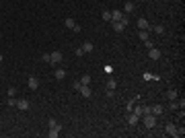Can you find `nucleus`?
Listing matches in <instances>:
<instances>
[{
    "instance_id": "obj_28",
    "label": "nucleus",
    "mask_w": 185,
    "mask_h": 138,
    "mask_svg": "<svg viewBox=\"0 0 185 138\" xmlns=\"http://www.w3.org/2000/svg\"><path fill=\"white\" fill-rule=\"evenodd\" d=\"M53 126H60V124H58L56 120H49V122H47V128H53Z\"/></svg>"
},
{
    "instance_id": "obj_16",
    "label": "nucleus",
    "mask_w": 185,
    "mask_h": 138,
    "mask_svg": "<svg viewBox=\"0 0 185 138\" xmlns=\"http://www.w3.org/2000/svg\"><path fill=\"white\" fill-rule=\"evenodd\" d=\"M53 76H56L58 81H62V78H66V70H64V68H56V72H53Z\"/></svg>"
},
{
    "instance_id": "obj_8",
    "label": "nucleus",
    "mask_w": 185,
    "mask_h": 138,
    "mask_svg": "<svg viewBox=\"0 0 185 138\" xmlns=\"http://www.w3.org/2000/svg\"><path fill=\"white\" fill-rule=\"evenodd\" d=\"M111 23H113V29H115V33H121V31L128 27V25H126V23H121V21H111Z\"/></svg>"
},
{
    "instance_id": "obj_2",
    "label": "nucleus",
    "mask_w": 185,
    "mask_h": 138,
    "mask_svg": "<svg viewBox=\"0 0 185 138\" xmlns=\"http://www.w3.org/2000/svg\"><path fill=\"white\" fill-rule=\"evenodd\" d=\"M142 122H144V126H146V128H154V126H156V115L146 113V115H142Z\"/></svg>"
},
{
    "instance_id": "obj_21",
    "label": "nucleus",
    "mask_w": 185,
    "mask_h": 138,
    "mask_svg": "<svg viewBox=\"0 0 185 138\" xmlns=\"http://www.w3.org/2000/svg\"><path fill=\"white\" fill-rule=\"evenodd\" d=\"M101 19H103V21H111V10H103Z\"/></svg>"
},
{
    "instance_id": "obj_4",
    "label": "nucleus",
    "mask_w": 185,
    "mask_h": 138,
    "mask_svg": "<svg viewBox=\"0 0 185 138\" xmlns=\"http://www.w3.org/2000/svg\"><path fill=\"white\" fill-rule=\"evenodd\" d=\"M148 58L150 60H160V49H156V47H148Z\"/></svg>"
},
{
    "instance_id": "obj_6",
    "label": "nucleus",
    "mask_w": 185,
    "mask_h": 138,
    "mask_svg": "<svg viewBox=\"0 0 185 138\" xmlns=\"http://www.w3.org/2000/svg\"><path fill=\"white\" fill-rule=\"evenodd\" d=\"M165 132H167L169 136H179V132H177V126H175V124H167V126H165Z\"/></svg>"
},
{
    "instance_id": "obj_26",
    "label": "nucleus",
    "mask_w": 185,
    "mask_h": 138,
    "mask_svg": "<svg viewBox=\"0 0 185 138\" xmlns=\"http://www.w3.org/2000/svg\"><path fill=\"white\" fill-rule=\"evenodd\" d=\"M8 105H10V107H17V99H14V97H8Z\"/></svg>"
},
{
    "instance_id": "obj_15",
    "label": "nucleus",
    "mask_w": 185,
    "mask_h": 138,
    "mask_svg": "<svg viewBox=\"0 0 185 138\" xmlns=\"http://www.w3.org/2000/svg\"><path fill=\"white\" fill-rule=\"evenodd\" d=\"M165 97H167L169 101H175V99L179 97V93L175 91V89H169V91H167V95H165Z\"/></svg>"
},
{
    "instance_id": "obj_18",
    "label": "nucleus",
    "mask_w": 185,
    "mask_h": 138,
    "mask_svg": "<svg viewBox=\"0 0 185 138\" xmlns=\"http://www.w3.org/2000/svg\"><path fill=\"white\" fill-rule=\"evenodd\" d=\"M138 99H140V97H134L132 101H128V105H126V109H128V113H130V111L134 109V105H136V101H138Z\"/></svg>"
},
{
    "instance_id": "obj_22",
    "label": "nucleus",
    "mask_w": 185,
    "mask_h": 138,
    "mask_svg": "<svg viewBox=\"0 0 185 138\" xmlns=\"http://www.w3.org/2000/svg\"><path fill=\"white\" fill-rule=\"evenodd\" d=\"M150 29H154V33H160V35L165 33V27H163V25H154V27H150Z\"/></svg>"
},
{
    "instance_id": "obj_14",
    "label": "nucleus",
    "mask_w": 185,
    "mask_h": 138,
    "mask_svg": "<svg viewBox=\"0 0 185 138\" xmlns=\"http://www.w3.org/2000/svg\"><path fill=\"white\" fill-rule=\"evenodd\" d=\"M60 130H62L60 126H53V128H49L47 134H49V138H58V136H60Z\"/></svg>"
},
{
    "instance_id": "obj_23",
    "label": "nucleus",
    "mask_w": 185,
    "mask_h": 138,
    "mask_svg": "<svg viewBox=\"0 0 185 138\" xmlns=\"http://www.w3.org/2000/svg\"><path fill=\"white\" fill-rule=\"evenodd\" d=\"M80 85H91V76H89V74H85V76L80 78Z\"/></svg>"
},
{
    "instance_id": "obj_31",
    "label": "nucleus",
    "mask_w": 185,
    "mask_h": 138,
    "mask_svg": "<svg viewBox=\"0 0 185 138\" xmlns=\"http://www.w3.org/2000/svg\"><path fill=\"white\" fill-rule=\"evenodd\" d=\"M2 60H4V56H2V54H0V62H2Z\"/></svg>"
},
{
    "instance_id": "obj_24",
    "label": "nucleus",
    "mask_w": 185,
    "mask_h": 138,
    "mask_svg": "<svg viewBox=\"0 0 185 138\" xmlns=\"http://www.w3.org/2000/svg\"><path fill=\"white\" fill-rule=\"evenodd\" d=\"M115 87H117V83H115V81H107V89L115 91Z\"/></svg>"
},
{
    "instance_id": "obj_25",
    "label": "nucleus",
    "mask_w": 185,
    "mask_h": 138,
    "mask_svg": "<svg viewBox=\"0 0 185 138\" xmlns=\"http://www.w3.org/2000/svg\"><path fill=\"white\" fill-rule=\"evenodd\" d=\"M169 109H171V111H175V109H179V105H177V99L169 103Z\"/></svg>"
},
{
    "instance_id": "obj_19",
    "label": "nucleus",
    "mask_w": 185,
    "mask_h": 138,
    "mask_svg": "<svg viewBox=\"0 0 185 138\" xmlns=\"http://www.w3.org/2000/svg\"><path fill=\"white\" fill-rule=\"evenodd\" d=\"M82 52H85V54H91L92 52V44L91 41H85V44H82Z\"/></svg>"
},
{
    "instance_id": "obj_29",
    "label": "nucleus",
    "mask_w": 185,
    "mask_h": 138,
    "mask_svg": "<svg viewBox=\"0 0 185 138\" xmlns=\"http://www.w3.org/2000/svg\"><path fill=\"white\" fill-rule=\"evenodd\" d=\"M14 95H17V89H14V87H10V89H8V97H14Z\"/></svg>"
},
{
    "instance_id": "obj_5",
    "label": "nucleus",
    "mask_w": 185,
    "mask_h": 138,
    "mask_svg": "<svg viewBox=\"0 0 185 138\" xmlns=\"http://www.w3.org/2000/svg\"><path fill=\"white\" fill-rule=\"evenodd\" d=\"M17 107H19L21 111H27V109L31 107V103H29L27 99H17Z\"/></svg>"
},
{
    "instance_id": "obj_7",
    "label": "nucleus",
    "mask_w": 185,
    "mask_h": 138,
    "mask_svg": "<svg viewBox=\"0 0 185 138\" xmlns=\"http://www.w3.org/2000/svg\"><path fill=\"white\" fill-rule=\"evenodd\" d=\"M138 29H144V31H150V23L144 19V17H140L138 19Z\"/></svg>"
},
{
    "instance_id": "obj_17",
    "label": "nucleus",
    "mask_w": 185,
    "mask_h": 138,
    "mask_svg": "<svg viewBox=\"0 0 185 138\" xmlns=\"http://www.w3.org/2000/svg\"><path fill=\"white\" fill-rule=\"evenodd\" d=\"M142 78H144V81H158L160 76H158V74H152V72H144Z\"/></svg>"
},
{
    "instance_id": "obj_9",
    "label": "nucleus",
    "mask_w": 185,
    "mask_h": 138,
    "mask_svg": "<svg viewBox=\"0 0 185 138\" xmlns=\"http://www.w3.org/2000/svg\"><path fill=\"white\" fill-rule=\"evenodd\" d=\"M163 111H165L163 105H150V113L152 115H163Z\"/></svg>"
},
{
    "instance_id": "obj_12",
    "label": "nucleus",
    "mask_w": 185,
    "mask_h": 138,
    "mask_svg": "<svg viewBox=\"0 0 185 138\" xmlns=\"http://www.w3.org/2000/svg\"><path fill=\"white\" fill-rule=\"evenodd\" d=\"M27 85H29V89H31V91H35V89L39 87V81H37L35 76H29V81H27Z\"/></svg>"
},
{
    "instance_id": "obj_20",
    "label": "nucleus",
    "mask_w": 185,
    "mask_h": 138,
    "mask_svg": "<svg viewBox=\"0 0 185 138\" xmlns=\"http://www.w3.org/2000/svg\"><path fill=\"white\" fill-rule=\"evenodd\" d=\"M138 37L142 39V41H148V39H150V37H148V31H144V29H140L138 31Z\"/></svg>"
},
{
    "instance_id": "obj_10",
    "label": "nucleus",
    "mask_w": 185,
    "mask_h": 138,
    "mask_svg": "<svg viewBox=\"0 0 185 138\" xmlns=\"http://www.w3.org/2000/svg\"><path fill=\"white\" fill-rule=\"evenodd\" d=\"M78 93H80L82 97H91V95H92V91H91V87H89V85H80Z\"/></svg>"
},
{
    "instance_id": "obj_11",
    "label": "nucleus",
    "mask_w": 185,
    "mask_h": 138,
    "mask_svg": "<svg viewBox=\"0 0 185 138\" xmlns=\"http://www.w3.org/2000/svg\"><path fill=\"white\" fill-rule=\"evenodd\" d=\"M134 10H136V4H134L132 0H128V2H126V6H124V12H126V15H130V12H134Z\"/></svg>"
},
{
    "instance_id": "obj_1",
    "label": "nucleus",
    "mask_w": 185,
    "mask_h": 138,
    "mask_svg": "<svg viewBox=\"0 0 185 138\" xmlns=\"http://www.w3.org/2000/svg\"><path fill=\"white\" fill-rule=\"evenodd\" d=\"M64 25H66V29H72L74 33H80V25L72 19V17H66V21H64Z\"/></svg>"
},
{
    "instance_id": "obj_3",
    "label": "nucleus",
    "mask_w": 185,
    "mask_h": 138,
    "mask_svg": "<svg viewBox=\"0 0 185 138\" xmlns=\"http://www.w3.org/2000/svg\"><path fill=\"white\" fill-rule=\"evenodd\" d=\"M62 58H64V56H62V52H58V49H56V52H51V54H49V64H60V62H62Z\"/></svg>"
},
{
    "instance_id": "obj_13",
    "label": "nucleus",
    "mask_w": 185,
    "mask_h": 138,
    "mask_svg": "<svg viewBox=\"0 0 185 138\" xmlns=\"http://www.w3.org/2000/svg\"><path fill=\"white\" fill-rule=\"evenodd\" d=\"M138 122H140V115H136V113L130 111V115H128V124H130V126H136Z\"/></svg>"
},
{
    "instance_id": "obj_30",
    "label": "nucleus",
    "mask_w": 185,
    "mask_h": 138,
    "mask_svg": "<svg viewBox=\"0 0 185 138\" xmlns=\"http://www.w3.org/2000/svg\"><path fill=\"white\" fill-rule=\"evenodd\" d=\"M177 105H179V107L183 109V107H185V99H179V101H177Z\"/></svg>"
},
{
    "instance_id": "obj_32",
    "label": "nucleus",
    "mask_w": 185,
    "mask_h": 138,
    "mask_svg": "<svg viewBox=\"0 0 185 138\" xmlns=\"http://www.w3.org/2000/svg\"><path fill=\"white\" fill-rule=\"evenodd\" d=\"M0 37H2V31H0Z\"/></svg>"
},
{
    "instance_id": "obj_27",
    "label": "nucleus",
    "mask_w": 185,
    "mask_h": 138,
    "mask_svg": "<svg viewBox=\"0 0 185 138\" xmlns=\"http://www.w3.org/2000/svg\"><path fill=\"white\" fill-rule=\"evenodd\" d=\"M105 95H107V99H113V97H115V91H111V89H107V93H105Z\"/></svg>"
}]
</instances>
